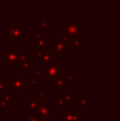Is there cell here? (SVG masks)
<instances>
[{
  "instance_id": "obj_1",
  "label": "cell",
  "mask_w": 120,
  "mask_h": 121,
  "mask_svg": "<svg viewBox=\"0 0 120 121\" xmlns=\"http://www.w3.org/2000/svg\"><path fill=\"white\" fill-rule=\"evenodd\" d=\"M23 30L25 25L22 23H11L9 28L4 29V38L9 39L12 44H17L21 38L25 37Z\"/></svg>"
},
{
  "instance_id": "obj_2",
  "label": "cell",
  "mask_w": 120,
  "mask_h": 121,
  "mask_svg": "<svg viewBox=\"0 0 120 121\" xmlns=\"http://www.w3.org/2000/svg\"><path fill=\"white\" fill-rule=\"evenodd\" d=\"M81 29H82V25L79 23L77 19H67L66 23L62 25V34L69 36L72 39L82 38Z\"/></svg>"
},
{
  "instance_id": "obj_3",
  "label": "cell",
  "mask_w": 120,
  "mask_h": 121,
  "mask_svg": "<svg viewBox=\"0 0 120 121\" xmlns=\"http://www.w3.org/2000/svg\"><path fill=\"white\" fill-rule=\"evenodd\" d=\"M19 49L18 48H4L3 52L0 53V57L4 60L5 67H21L19 63Z\"/></svg>"
},
{
  "instance_id": "obj_4",
  "label": "cell",
  "mask_w": 120,
  "mask_h": 121,
  "mask_svg": "<svg viewBox=\"0 0 120 121\" xmlns=\"http://www.w3.org/2000/svg\"><path fill=\"white\" fill-rule=\"evenodd\" d=\"M43 67L45 69V78L50 83L63 77V63L57 62L51 64H44Z\"/></svg>"
},
{
  "instance_id": "obj_5",
  "label": "cell",
  "mask_w": 120,
  "mask_h": 121,
  "mask_svg": "<svg viewBox=\"0 0 120 121\" xmlns=\"http://www.w3.org/2000/svg\"><path fill=\"white\" fill-rule=\"evenodd\" d=\"M9 84H10L9 89H11L14 92H28L29 91L30 86L28 84L27 77H25V78L11 77V78H9Z\"/></svg>"
},
{
  "instance_id": "obj_6",
  "label": "cell",
  "mask_w": 120,
  "mask_h": 121,
  "mask_svg": "<svg viewBox=\"0 0 120 121\" xmlns=\"http://www.w3.org/2000/svg\"><path fill=\"white\" fill-rule=\"evenodd\" d=\"M44 103V99L38 96H29L27 101L23 102V106H27L29 112H38L39 106Z\"/></svg>"
},
{
  "instance_id": "obj_7",
  "label": "cell",
  "mask_w": 120,
  "mask_h": 121,
  "mask_svg": "<svg viewBox=\"0 0 120 121\" xmlns=\"http://www.w3.org/2000/svg\"><path fill=\"white\" fill-rule=\"evenodd\" d=\"M62 121H82L81 111H63Z\"/></svg>"
},
{
  "instance_id": "obj_8",
  "label": "cell",
  "mask_w": 120,
  "mask_h": 121,
  "mask_svg": "<svg viewBox=\"0 0 120 121\" xmlns=\"http://www.w3.org/2000/svg\"><path fill=\"white\" fill-rule=\"evenodd\" d=\"M52 43H53V50L52 53H55V54H66L68 52L67 51V47H66V43L63 42L62 38H57L54 37L52 38Z\"/></svg>"
},
{
  "instance_id": "obj_9",
  "label": "cell",
  "mask_w": 120,
  "mask_h": 121,
  "mask_svg": "<svg viewBox=\"0 0 120 121\" xmlns=\"http://www.w3.org/2000/svg\"><path fill=\"white\" fill-rule=\"evenodd\" d=\"M52 112H53V106L49 105L47 101H44L42 105L38 108V116L40 117H48V116H52Z\"/></svg>"
},
{
  "instance_id": "obj_10",
  "label": "cell",
  "mask_w": 120,
  "mask_h": 121,
  "mask_svg": "<svg viewBox=\"0 0 120 121\" xmlns=\"http://www.w3.org/2000/svg\"><path fill=\"white\" fill-rule=\"evenodd\" d=\"M52 86L53 87H56L57 88V91L59 92H63V88L67 87L68 86V82L67 80H66L65 77H62V78H59V79H56L55 81L52 82Z\"/></svg>"
},
{
  "instance_id": "obj_11",
  "label": "cell",
  "mask_w": 120,
  "mask_h": 121,
  "mask_svg": "<svg viewBox=\"0 0 120 121\" xmlns=\"http://www.w3.org/2000/svg\"><path fill=\"white\" fill-rule=\"evenodd\" d=\"M39 50H48V40L46 37L38 42H33V51Z\"/></svg>"
},
{
  "instance_id": "obj_12",
  "label": "cell",
  "mask_w": 120,
  "mask_h": 121,
  "mask_svg": "<svg viewBox=\"0 0 120 121\" xmlns=\"http://www.w3.org/2000/svg\"><path fill=\"white\" fill-rule=\"evenodd\" d=\"M62 98L65 100L67 106H69V107L72 105V102L76 101V97H74L71 92H68V91H63L62 92Z\"/></svg>"
},
{
  "instance_id": "obj_13",
  "label": "cell",
  "mask_w": 120,
  "mask_h": 121,
  "mask_svg": "<svg viewBox=\"0 0 120 121\" xmlns=\"http://www.w3.org/2000/svg\"><path fill=\"white\" fill-rule=\"evenodd\" d=\"M52 106L53 107H56V109L59 112H63V108L67 106V104H66L65 100H64L62 97H59L56 100H54L52 102Z\"/></svg>"
},
{
  "instance_id": "obj_14",
  "label": "cell",
  "mask_w": 120,
  "mask_h": 121,
  "mask_svg": "<svg viewBox=\"0 0 120 121\" xmlns=\"http://www.w3.org/2000/svg\"><path fill=\"white\" fill-rule=\"evenodd\" d=\"M76 101L78 105L80 106L81 112H86L87 111V99L84 96H78L76 97Z\"/></svg>"
},
{
  "instance_id": "obj_15",
  "label": "cell",
  "mask_w": 120,
  "mask_h": 121,
  "mask_svg": "<svg viewBox=\"0 0 120 121\" xmlns=\"http://www.w3.org/2000/svg\"><path fill=\"white\" fill-rule=\"evenodd\" d=\"M53 53L52 52H47L45 55H43L42 57H39V59L37 60V62L39 63V64H51V63H53Z\"/></svg>"
},
{
  "instance_id": "obj_16",
  "label": "cell",
  "mask_w": 120,
  "mask_h": 121,
  "mask_svg": "<svg viewBox=\"0 0 120 121\" xmlns=\"http://www.w3.org/2000/svg\"><path fill=\"white\" fill-rule=\"evenodd\" d=\"M23 121H40L37 112H28V115L23 117Z\"/></svg>"
},
{
  "instance_id": "obj_17",
  "label": "cell",
  "mask_w": 120,
  "mask_h": 121,
  "mask_svg": "<svg viewBox=\"0 0 120 121\" xmlns=\"http://www.w3.org/2000/svg\"><path fill=\"white\" fill-rule=\"evenodd\" d=\"M2 97H3V98L5 99L9 103L13 102V101L15 100V92L12 91L11 89H9V90H6V91L3 92V96H2Z\"/></svg>"
},
{
  "instance_id": "obj_18",
  "label": "cell",
  "mask_w": 120,
  "mask_h": 121,
  "mask_svg": "<svg viewBox=\"0 0 120 121\" xmlns=\"http://www.w3.org/2000/svg\"><path fill=\"white\" fill-rule=\"evenodd\" d=\"M0 111L1 112H9L10 111L9 102L2 96H0Z\"/></svg>"
},
{
  "instance_id": "obj_19",
  "label": "cell",
  "mask_w": 120,
  "mask_h": 121,
  "mask_svg": "<svg viewBox=\"0 0 120 121\" xmlns=\"http://www.w3.org/2000/svg\"><path fill=\"white\" fill-rule=\"evenodd\" d=\"M10 87L9 81H6L4 77H0V92H4L6 91V88Z\"/></svg>"
},
{
  "instance_id": "obj_20",
  "label": "cell",
  "mask_w": 120,
  "mask_h": 121,
  "mask_svg": "<svg viewBox=\"0 0 120 121\" xmlns=\"http://www.w3.org/2000/svg\"><path fill=\"white\" fill-rule=\"evenodd\" d=\"M28 57H29V54H28L27 52H20V54H19V63H20L21 68L23 67V65L29 62Z\"/></svg>"
},
{
  "instance_id": "obj_21",
  "label": "cell",
  "mask_w": 120,
  "mask_h": 121,
  "mask_svg": "<svg viewBox=\"0 0 120 121\" xmlns=\"http://www.w3.org/2000/svg\"><path fill=\"white\" fill-rule=\"evenodd\" d=\"M33 77L36 78H45V69L44 67H38V68H35L33 71Z\"/></svg>"
},
{
  "instance_id": "obj_22",
  "label": "cell",
  "mask_w": 120,
  "mask_h": 121,
  "mask_svg": "<svg viewBox=\"0 0 120 121\" xmlns=\"http://www.w3.org/2000/svg\"><path fill=\"white\" fill-rule=\"evenodd\" d=\"M65 78H66V80H67L68 83H74V82L78 81V73L73 71V72L68 73Z\"/></svg>"
},
{
  "instance_id": "obj_23",
  "label": "cell",
  "mask_w": 120,
  "mask_h": 121,
  "mask_svg": "<svg viewBox=\"0 0 120 121\" xmlns=\"http://www.w3.org/2000/svg\"><path fill=\"white\" fill-rule=\"evenodd\" d=\"M37 22H38V26H39V28L40 29H43V30H47L48 29V27H49V21L47 20V19H38L37 20Z\"/></svg>"
},
{
  "instance_id": "obj_24",
  "label": "cell",
  "mask_w": 120,
  "mask_h": 121,
  "mask_svg": "<svg viewBox=\"0 0 120 121\" xmlns=\"http://www.w3.org/2000/svg\"><path fill=\"white\" fill-rule=\"evenodd\" d=\"M27 81L29 86H38V78L30 77V78H27Z\"/></svg>"
},
{
  "instance_id": "obj_25",
  "label": "cell",
  "mask_w": 120,
  "mask_h": 121,
  "mask_svg": "<svg viewBox=\"0 0 120 121\" xmlns=\"http://www.w3.org/2000/svg\"><path fill=\"white\" fill-rule=\"evenodd\" d=\"M71 46L73 48H81L82 47V38H73L71 43Z\"/></svg>"
},
{
  "instance_id": "obj_26",
  "label": "cell",
  "mask_w": 120,
  "mask_h": 121,
  "mask_svg": "<svg viewBox=\"0 0 120 121\" xmlns=\"http://www.w3.org/2000/svg\"><path fill=\"white\" fill-rule=\"evenodd\" d=\"M32 37H33V42H38V40H40V39H43V38H45V36H44V34H43V33H39V32H35V33H33Z\"/></svg>"
},
{
  "instance_id": "obj_27",
  "label": "cell",
  "mask_w": 120,
  "mask_h": 121,
  "mask_svg": "<svg viewBox=\"0 0 120 121\" xmlns=\"http://www.w3.org/2000/svg\"><path fill=\"white\" fill-rule=\"evenodd\" d=\"M23 72H29L30 71V69L31 68H34V64L32 62H28L27 64H25L23 65Z\"/></svg>"
},
{
  "instance_id": "obj_28",
  "label": "cell",
  "mask_w": 120,
  "mask_h": 121,
  "mask_svg": "<svg viewBox=\"0 0 120 121\" xmlns=\"http://www.w3.org/2000/svg\"><path fill=\"white\" fill-rule=\"evenodd\" d=\"M37 96L44 99V98H46V97H48L49 94H48V91H47V90H45V91H38L37 92Z\"/></svg>"
},
{
  "instance_id": "obj_29",
  "label": "cell",
  "mask_w": 120,
  "mask_h": 121,
  "mask_svg": "<svg viewBox=\"0 0 120 121\" xmlns=\"http://www.w3.org/2000/svg\"><path fill=\"white\" fill-rule=\"evenodd\" d=\"M14 77L15 78H25V72H18V71H16V72H14Z\"/></svg>"
},
{
  "instance_id": "obj_30",
  "label": "cell",
  "mask_w": 120,
  "mask_h": 121,
  "mask_svg": "<svg viewBox=\"0 0 120 121\" xmlns=\"http://www.w3.org/2000/svg\"><path fill=\"white\" fill-rule=\"evenodd\" d=\"M62 56H63V54H61V53H60V54H57V57H59V59H62Z\"/></svg>"
},
{
  "instance_id": "obj_31",
  "label": "cell",
  "mask_w": 120,
  "mask_h": 121,
  "mask_svg": "<svg viewBox=\"0 0 120 121\" xmlns=\"http://www.w3.org/2000/svg\"><path fill=\"white\" fill-rule=\"evenodd\" d=\"M4 121H9V120H4Z\"/></svg>"
}]
</instances>
